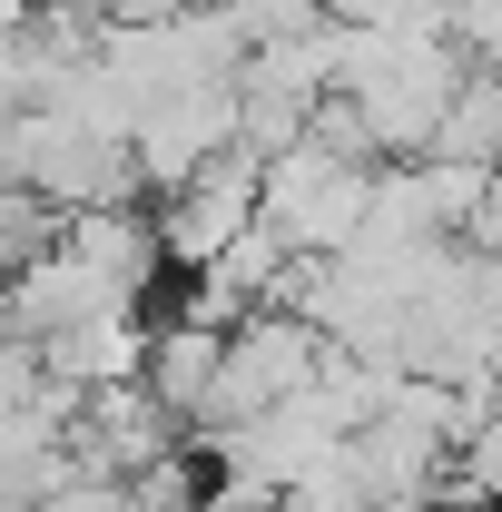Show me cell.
<instances>
[{
    "mask_svg": "<svg viewBox=\"0 0 502 512\" xmlns=\"http://www.w3.org/2000/svg\"><path fill=\"white\" fill-rule=\"evenodd\" d=\"M424 158H473V168H502V69H473L453 99H443V128Z\"/></svg>",
    "mask_w": 502,
    "mask_h": 512,
    "instance_id": "cell-1",
    "label": "cell"
},
{
    "mask_svg": "<svg viewBox=\"0 0 502 512\" xmlns=\"http://www.w3.org/2000/svg\"><path fill=\"white\" fill-rule=\"evenodd\" d=\"M355 512H424V503H355Z\"/></svg>",
    "mask_w": 502,
    "mask_h": 512,
    "instance_id": "cell-2",
    "label": "cell"
},
{
    "mask_svg": "<svg viewBox=\"0 0 502 512\" xmlns=\"http://www.w3.org/2000/svg\"><path fill=\"white\" fill-rule=\"evenodd\" d=\"M158 10H168V0H158Z\"/></svg>",
    "mask_w": 502,
    "mask_h": 512,
    "instance_id": "cell-3",
    "label": "cell"
}]
</instances>
